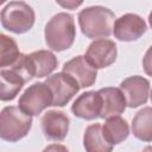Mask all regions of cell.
Segmentation results:
<instances>
[{
  "instance_id": "obj_16",
  "label": "cell",
  "mask_w": 152,
  "mask_h": 152,
  "mask_svg": "<svg viewBox=\"0 0 152 152\" xmlns=\"http://www.w3.org/2000/svg\"><path fill=\"white\" fill-rule=\"evenodd\" d=\"M102 133L106 140L114 146L127 139L129 135V126L120 115L109 116L102 126Z\"/></svg>"
},
{
  "instance_id": "obj_19",
  "label": "cell",
  "mask_w": 152,
  "mask_h": 152,
  "mask_svg": "<svg viewBox=\"0 0 152 152\" xmlns=\"http://www.w3.org/2000/svg\"><path fill=\"white\" fill-rule=\"evenodd\" d=\"M0 38H1L0 66L1 68H11L19 61L21 52L19 51V48L13 38H11L4 33H1Z\"/></svg>"
},
{
  "instance_id": "obj_7",
  "label": "cell",
  "mask_w": 152,
  "mask_h": 152,
  "mask_svg": "<svg viewBox=\"0 0 152 152\" xmlns=\"http://www.w3.org/2000/svg\"><path fill=\"white\" fill-rule=\"evenodd\" d=\"M24 64L27 75L32 80L33 77L42 78L48 77L58 65L56 56L49 50H38L24 56Z\"/></svg>"
},
{
  "instance_id": "obj_23",
  "label": "cell",
  "mask_w": 152,
  "mask_h": 152,
  "mask_svg": "<svg viewBox=\"0 0 152 152\" xmlns=\"http://www.w3.org/2000/svg\"><path fill=\"white\" fill-rule=\"evenodd\" d=\"M5 1H6V0H0V2H1V4H4Z\"/></svg>"
},
{
  "instance_id": "obj_20",
  "label": "cell",
  "mask_w": 152,
  "mask_h": 152,
  "mask_svg": "<svg viewBox=\"0 0 152 152\" xmlns=\"http://www.w3.org/2000/svg\"><path fill=\"white\" fill-rule=\"evenodd\" d=\"M142 68H144L145 74L152 77V45L147 49L142 58Z\"/></svg>"
},
{
  "instance_id": "obj_17",
  "label": "cell",
  "mask_w": 152,
  "mask_h": 152,
  "mask_svg": "<svg viewBox=\"0 0 152 152\" xmlns=\"http://www.w3.org/2000/svg\"><path fill=\"white\" fill-rule=\"evenodd\" d=\"M83 146L88 152H109L114 147L103 137L102 126L100 124H93L86 128Z\"/></svg>"
},
{
  "instance_id": "obj_2",
  "label": "cell",
  "mask_w": 152,
  "mask_h": 152,
  "mask_svg": "<svg viewBox=\"0 0 152 152\" xmlns=\"http://www.w3.org/2000/svg\"><path fill=\"white\" fill-rule=\"evenodd\" d=\"M45 43L53 51H64L75 42L76 26L74 17L66 12L55 14L45 25Z\"/></svg>"
},
{
  "instance_id": "obj_6",
  "label": "cell",
  "mask_w": 152,
  "mask_h": 152,
  "mask_svg": "<svg viewBox=\"0 0 152 152\" xmlns=\"http://www.w3.org/2000/svg\"><path fill=\"white\" fill-rule=\"evenodd\" d=\"M45 83L50 87L52 91L53 95L52 106L55 107H64L81 89L80 84L70 75L63 71L49 76L45 80Z\"/></svg>"
},
{
  "instance_id": "obj_18",
  "label": "cell",
  "mask_w": 152,
  "mask_h": 152,
  "mask_svg": "<svg viewBox=\"0 0 152 152\" xmlns=\"http://www.w3.org/2000/svg\"><path fill=\"white\" fill-rule=\"evenodd\" d=\"M133 135L145 142L152 141V107H144L133 118Z\"/></svg>"
},
{
  "instance_id": "obj_9",
  "label": "cell",
  "mask_w": 152,
  "mask_h": 152,
  "mask_svg": "<svg viewBox=\"0 0 152 152\" xmlns=\"http://www.w3.org/2000/svg\"><path fill=\"white\" fill-rule=\"evenodd\" d=\"M147 30L145 20L135 13H126L118 18L113 26L114 37L121 42L139 39Z\"/></svg>"
},
{
  "instance_id": "obj_10",
  "label": "cell",
  "mask_w": 152,
  "mask_h": 152,
  "mask_svg": "<svg viewBox=\"0 0 152 152\" xmlns=\"http://www.w3.org/2000/svg\"><path fill=\"white\" fill-rule=\"evenodd\" d=\"M120 89L126 97L127 106L137 108L147 102L150 95V82L142 76L134 75L125 78L120 83Z\"/></svg>"
},
{
  "instance_id": "obj_21",
  "label": "cell",
  "mask_w": 152,
  "mask_h": 152,
  "mask_svg": "<svg viewBox=\"0 0 152 152\" xmlns=\"http://www.w3.org/2000/svg\"><path fill=\"white\" fill-rule=\"evenodd\" d=\"M56 2L66 10H76L83 4V0H56Z\"/></svg>"
},
{
  "instance_id": "obj_15",
  "label": "cell",
  "mask_w": 152,
  "mask_h": 152,
  "mask_svg": "<svg viewBox=\"0 0 152 152\" xmlns=\"http://www.w3.org/2000/svg\"><path fill=\"white\" fill-rule=\"evenodd\" d=\"M26 83L25 78L11 68H1L0 71V99L1 101H12Z\"/></svg>"
},
{
  "instance_id": "obj_12",
  "label": "cell",
  "mask_w": 152,
  "mask_h": 152,
  "mask_svg": "<svg viewBox=\"0 0 152 152\" xmlns=\"http://www.w3.org/2000/svg\"><path fill=\"white\" fill-rule=\"evenodd\" d=\"M63 72L70 75L81 88L91 87L97 76V69L93 66L86 56H76L63 65Z\"/></svg>"
},
{
  "instance_id": "obj_4",
  "label": "cell",
  "mask_w": 152,
  "mask_h": 152,
  "mask_svg": "<svg viewBox=\"0 0 152 152\" xmlns=\"http://www.w3.org/2000/svg\"><path fill=\"white\" fill-rule=\"evenodd\" d=\"M33 8L24 1H11L1 11V25L5 30L21 34L30 31L34 24Z\"/></svg>"
},
{
  "instance_id": "obj_1",
  "label": "cell",
  "mask_w": 152,
  "mask_h": 152,
  "mask_svg": "<svg viewBox=\"0 0 152 152\" xmlns=\"http://www.w3.org/2000/svg\"><path fill=\"white\" fill-rule=\"evenodd\" d=\"M114 19V12L103 6H90L78 13L80 28L90 39L108 38L113 32Z\"/></svg>"
},
{
  "instance_id": "obj_13",
  "label": "cell",
  "mask_w": 152,
  "mask_h": 152,
  "mask_svg": "<svg viewBox=\"0 0 152 152\" xmlns=\"http://www.w3.org/2000/svg\"><path fill=\"white\" fill-rule=\"evenodd\" d=\"M102 108L101 95L97 91H86L81 94L72 103L71 112L75 116L84 120H94L100 118Z\"/></svg>"
},
{
  "instance_id": "obj_3",
  "label": "cell",
  "mask_w": 152,
  "mask_h": 152,
  "mask_svg": "<svg viewBox=\"0 0 152 152\" xmlns=\"http://www.w3.org/2000/svg\"><path fill=\"white\" fill-rule=\"evenodd\" d=\"M32 127V116L23 112L19 106H8L0 114V138L15 142L27 135Z\"/></svg>"
},
{
  "instance_id": "obj_11",
  "label": "cell",
  "mask_w": 152,
  "mask_h": 152,
  "mask_svg": "<svg viewBox=\"0 0 152 152\" xmlns=\"http://www.w3.org/2000/svg\"><path fill=\"white\" fill-rule=\"evenodd\" d=\"M42 129L48 140L62 141L69 132V116L62 110H48L42 120Z\"/></svg>"
},
{
  "instance_id": "obj_22",
  "label": "cell",
  "mask_w": 152,
  "mask_h": 152,
  "mask_svg": "<svg viewBox=\"0 0 152 152\" xmlns=\"http://www.w3.org/2000/svg\"><path fill=\"white\" fill-rule=\"evenodd\" d=\"M148 23H150V26L152 27V11H151V13L148 15Z\"/></svg>"
},
{
  "instance_id": "obj_8",
  "label": "cell",
  "mask_w": 152,
  "mask_h": 152,
  "mask_svg": "<svg viewBox=\"0 0 152 152\" xmlns=\"http://www.w3.org/2000/svg\"><path fill=\"white\" fill-rule=\"evenodd\" d=\"M118 56L116 44L106 38L95 39L86 51V58L96 69H103L112 65Z\"/></svg>"
},
{
  "instance_id": "obj_24",
  "label": "cell",
  "mask_w": 152,
  "mask_h": 152,
  "mask_svg": "<svg viewBox=\"0 0 152 152\" xmlns=\"http://www.w3.org/2000/svg\"><path fill=\"white\" fill-rule=\"evenodd\" d=\"M151 101H152V93H151Z\"/></svg>"
},
{
  "instance_id": "obj_14",
  "label": "cell",
  "mask_w": 152,
  "mask_h": 152,
  "mask_svg": "<svg viewBox=\"0 0 152 152\" xmlns=\"http://www.w3.org/2000/svg\"><path fill=\"white\" fill-rule=\"evenodd\" d=\"M99 93L101 95V119H107L109 116L120 115L125 112L127 102L126 97L120 88L115 87H106L99 89Z\"/></svg>"
},
{
  "instance_id": "obj_5",
  "label": "cell",
  "mask_w": 152,
  "mask_h": 152,
  "mask_svg": "<svg viewBox=\"0 0 152 152\" xmlns=\"http://www.w3.org/2000/svg\"><path fill=\"white\" fill-rule=\"evenodd\" d=\"M53 95L45 82H37L30 86L19 97V108L26 114L34 116L52 106Z\"/></svg>"
}]
</instances>
